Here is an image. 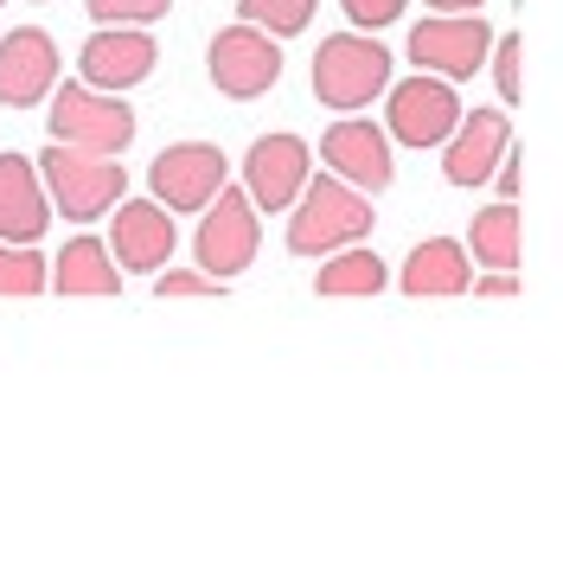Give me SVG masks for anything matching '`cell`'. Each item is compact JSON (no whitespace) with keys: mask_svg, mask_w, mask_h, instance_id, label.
<instances>
[{"mask_svg":"<svg viewBox=\"0 0 563 563\" xmlns=\"http://www.w3.org/2000/svg\"><path fill=\"white\" fill-rule=\"evenodd\" d=\"M372 218L378 211L365 206L358 186H346L340 174H308L295 192V211H288V250L295 256H333L340 244L372 238Z\"/></svg>","mask_w":563,"mask_h":563,"instance_id":"obj_1","label":"cell"},{"mask_svg":"<svg viewBox=\"0 0 563 563\" xmlns=\"http://www.w3.org/2000/svg\"><path fill=\"white\" fill-rule=\"evenodd\" d=\"M45 192L58 199L70 224H90V218H103L122 192H129V174H122V161L115 154H90V147H65V141H52L45 147Z\"/></svg>","mask_w":563,"mask_h":563,"instance_id":"obj_2","label":"cell"},{"mask_svg":"<svg viewBox=\"0 0 563 563\" xmlns=\"http://www.w3.org/2000/svg\"><path fill=\"white\" fill-rule=\"evenodd\" d=\"M45 129L65 147H90V154H122L135 141V109L115 103V90H90V84H58V97L45 109Z\"/></svg>","mask_w":563,"mask_h":563,"instance_id":"obj_3","label":"cell"},{"mask_svg":"<svg viewBox=\"0 0 563 563\" xmlns=\"http://www.w3.org/2000/svg\"><path fill=\"white\" fill-rule=\"evenodd\" d=\"M390 84V52L365 33H333L314 58V97L327 109H365Z\"/></svg>","mask_w":563,"mask_h":563,"instance_id":"obj_4","label":"cell"},{"mask_svg":"<svg viewBox=\"0 0 563 563\" xmlns=\"http://www.w3.org/2000/svg\"><path fill=\"white\" fill-rule=\"evenodd\" d=\"M206 65H211V84H218L231 103H250V97L276 90V77H282V45L263 33V26L238 20V26H224V33L211 38Z\"/></svg>","mask_w":563,"mask_h":563,"instance_id":"obj_5","label":"cell"},{"mask_svg":"<svg viewBox=\"0 0 563 563\" xmlns=\"http://www.w3.org/2000/svg\"><path fill=\"white\" fill-rule=\"evenodd\" d=\"M192 250H199L206 276H218V282L244 276L250 263H256V206H250V192L218 186V192H211V206H206V218H199Z\"/></svg>","mask_w":563,"mask_h":563,"instance_id":"obj_6","label":"cell"},{"mask_svg":"<svg viewBox=\"0 0 563 563\" xmlns=\"http://www.w3.org/2000/svg\"><path fill=\"white\" fill-rule=\"evenodd\" d=\"M487 52H493V26L481 13H435V20L410 26V58H417V70H435L449 84L474 77V70L487 65Z\"/></svg>","mask_w":563,"mask_h":563,"instance_id":"obj_7","label":"cell"},{"mask_svg":"<svg viewBox=\"0 0 563 563\" xmlns=\"http://www.w3.org/2000/svg\"><path fill=\"white\" fill-rule=\"evenodd\" d=\"M461 122V97L449 77H410V84H397L390 90V109H385V129L390 141H404V147H442L449 141V129Z\"/></svg>","mask_w":563,"mask_h":563,"instance_id":"obj_8","label":"cell"},{"mask_svg":"<svg viewBox=\"0 0 563 563\" xmlns=\"http://www.w3.org/2000/svg\"><path fill=\"white\" fill-rule=\"evenodd\" d=\"M320 161L327 174H340L346 186H358L365 199L390 186V135L365 115H340L327 135H320Z\"/></svg>","mask_w":563,"mask_h":563,"instance_id":"obj_9","label":"cell"},{"mask_svg":"<svg viewBox=\"0 0 563 563\" xmlns=\"http://www.w3.org/2000/svg\"><path fill=\"white\" fill-rule=\"evenodd\" d=\"M308 174H314V154H308V141H301V135H256V141H250V154H244L250 206L288 211Z\"/></svg>","mask_w":563,"mask_h":563,"instance_id":"obj_10","label":"cell"},{"mask_svg":"<svg viewBox=\"0 0 563 563\" xmlns=\"http://www.w3.org/2000/svg\"><path fill=\"white\" fill-rule=\"evenodd\" d=\"M154 192H161V206L167 211H206L211 192L224 186V154H218V141H174L154 167Z\"/></svg>","mask_w":563,"mask_h":563,"instance_id":"obj_11","label":"cell"},{"mask_svg":"<svg viewBox=\"0 0 563 563\" xmlns=\"http://www.w3.org/2000/svg\"><path fill=\"white\" fill-rule=\"evenodd\" d=\"M52 84H58V45H52V33L20 26V33L0 38V103L33 109L52 97Z\"/></svg>","mask_w":563,"mask_h":563,"instance_id":"obj_12","label":"cell"},{"mask_svg":"<svg viewBox=\"0 0 563 563\" xmlns=\"http://www.w3.org/2000/svg\"><path fill=\"white\" fill-rule=\"evenodd\" d=\"M109 250L122 269L154 276L174 256V211L154 199H115V224H109Z\"/></svg>","mask_w":563,"mask_h":563,"instance_id":"obj_13","label":"cell"},{"mask_svg":"<svg viewBox=\"0 0 563 563\" xmlns=\"http://www.w3.org/2000/svg\"><path fill=\"white\" fill-rule=\"evenodd\" d=\"M77 65H84L90 90H129V84H141L154 70V38L141 33V26H103L77 52Z\"/></svg>","mask_w":563,"mask_h":563,"instance_id":"obj_14","label":"cell"},{"mask_svg":"<svg viewBox=\"0 0 563 563\" xmlns=\"http://www.w3.org/2000/svg\"><path fill=\"white\" fill-rule=\"evenodd\" d=\"M506 141H512V129H506L499 109H467L455 129H449V161H442L449 186H481V179H493Z\"/></svg>","mask_w":563,"mask_h":563,"instance_id":"obj_15","label":"cell"},{"mask_svg":"<svg viewBox=\"0 0 563 563\" xmlns=\"http://www.w3.org/2000/svg\"><path fill=\"white\" fill-rule=\"evenodd\" d=\"M52 224L38 167L26 154H0V244H38Z\"/></svg>","mask_w":563,"mask_h":563,"instance_id":"obj_16","label":"cell"},{"mask_svg":"<svg viewBox=\"0 0 563 563\" xmlns=\"http://www.w3.org/2000/svg\"><path fill=\"white\" fill-rule=\"evenodd\" d=\"M467 250L455 238H429V244L410 250V263H404V295L410 301H449V295H467Z\"/></svg>","mask_w":563,"mask_h":563,"instance_id":"obj_17","label":"cell"},{"mask_svg":"<svg viewBox=\"0 0 563 563\" xmlns=\"http://www.w3.org/2000/svg\"><path fill=\"white\" fill-rule=\"evenodd\" d=\"M115 288H122V269L109 263V244L70 238L58 250V295H115Z\"/></svg>","mask_w":563,"mask_h":563,"instance_id":"obj_18","label":"cell"},{"mask_svg":"<svg viewBox=\"0 0 563 563\" xmlns=\"http://www.w3.org/2000/svg\"><path fill=\"white\" fill-rule=\"evenodd\" d=\"M390 282L385 256H372V244H340V256L320 269V295L340 301V295H378Z\"/></svg>","mask_w":563,"mask_h":563,"instance_id":"obj_19","label":"cell"},{"mask_svg":"<svg viewBox=\"0 0 563 563\" xmlns=\"http://www.w3.org/2000/svg\"><path fill=\"white\" fill-rule=\"evenodd\" d=\"M519 206L512 199H499L474 218V231H467V244H474V263H493V269H519Z\"/></svg>","mask_w":563,"mask_h":563,"instance_id":"obj_20","label":"cell"},{"mask_svg":"<svg viewBox=\"0 0 563 563\" xmlns=\"http://www.w3.org/2000/svg\"><path fill=\"white\" fill-rule=\"evenodd\" d=\"M314 7H320V0H238V13H244L250 26H263L269 38L301 33V26L314 20Z\"/></svg>","mask_w":563,"mask_h":563,"instance_id":"obj_21","label":"cell"},{"mask_svg":"<svg viewBox=\"0 0 563 563\" xmlns=\"http://www.w3.org/2000/svg\"><path fill=\"white\" fill-rule=\"evenodd\" d=\"M45 256L33 244H0V295H13V301H26L45 288Z\"/></svg>","mask_w":563,"mask_h":563,"instance_id":"obj_22","label":"cell"},{"mask_svg":"<svg viewBox=\"0 0 563 563\" xmlns=\"http://www.w3.org/2000/svg\"><path fill=\"white\" fill-rule=\"evenodd\" d=\"M174 0H90V20L103 26H154Z\"/></svg>","mask_w":563,"mask_h":563,"instance_id":"obj_23","label":"cell"},{"mask_svg":"<svg viewBox=\"0 0 563 563\" xmlns=\"http://www.w3.org/2000/svg\"><path fill=\"white\" fill-rule=\"evenodd\" d=\"M493 70H499V97L519 103L526 97V45H519V33H506L493 45Z\"/></svg>","mask_w":563,"mask_h":563,"instance_id":"obj_24","label":"cell"},{"mask_svg":"<svg viewBox=\"0 0 563 563\" xmlns=\"http://www.w3.org/2000/svg\"><path fill=\"white\" fill-rule=\"evenodd\" d=\"M218 288H224V282L206 276V269H199V276H192V269H174V276H161V295H167V301H192V295H218Z\"/></svg>","mask_w":563,"mask_h":563,"instance_id":"obj_25","label":"cell"},{"mask_svg":"<svg viewBox=\"0 0 563 563\" xmlns=\"http://www.w3.org/2000/svg\"><path fill=\"white\" fill-rule=\"evenodd\" d=\"M340 7H346L352 26H390V20H397L410 0H340Z\"/></svg>","mask_w":563,"mask_h":563,"instance_id":"obj_26","label":"cell"},{"mask_svg":"<svg viewBox=\"0 0 563 563\" xmlns=\"http://www.w3.org/2000/svg\"><path fill=\"white\" fill-rule=\"evenodd\" d=\"M467 288H474V295H493V301H499V295H519V276H512V269H493V276L467 282Z\"/></svg>","mask_w":563,"mask_h":563,"instance_id":"obj_27","label":"cell"},{"mask_svg":"<svg viewBox=\"0 0 563 563\" xmlns=\"http://www.w3.org/2000/svg\"><path fill=\"white\" fill-rule=\"evenodd\" d=\"M493 174H499V192H506V199H519V161H506V154H499V167H493Z\"/></svg>","mask_w":563,"mask_h":563,"instance_id":"obj_28","label":"cell"},{"mask_svg":"<svg viewBox=\"0 0 563 563\" xmlns=\"http://www.w3.org/2000/svg\"><path fill=\"white\" fill-rule=\"evenodd\" d=\"M422 7H435V13H474L481 0H422Z\"/></svg>","mask_w":563,"mask_h":563,"instance_id":"obj_29","label":"cell"},{"mask_svg":"<svg viewBox=\"0 0 563 563\" xmlns=\"http://www.w3.org/2000/svg\"><path fill=\"white\" fill-rule=\"evenodd\" d=\"M0 7H7V0H0Z\"/></svg>","mask_w":563,"mask_h":563,"instance_id":"obj_30","label":"cell"}]
</instances>
